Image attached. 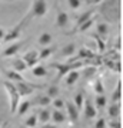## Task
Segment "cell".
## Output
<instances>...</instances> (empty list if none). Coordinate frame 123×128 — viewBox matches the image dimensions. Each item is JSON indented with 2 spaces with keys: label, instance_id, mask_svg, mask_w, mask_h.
<instances>
[{
  "label": "cell",
  "instance_id": "1",
  "mask_svg": "<svg viewBox=\"0 0 123 128\" xmlns=\"http://www.w3.org/2000/svg\"><path fill=\"white\" fill-rule=\"evenodd\" d=\"M5 88L7 94H9V100H10V112L14 114V111L17 108V104H19V100H20V96H19L17 90H16V86H14V82L12 81H5Z\"/></svg>",
  "mask_w": 123,
  "mask_h": 128
},
{
  "label": "cell",
  "instance_id": "2",
  "mask_svg": "<svg viewBox=\"0 0 123 128\" xmlns=\"http://www.w3.org/2000/svg\"><path fill=\"white\" fill-rule=\"evenodd\" d=\"M52 67L57 70V78H62L63 76H66L70 70H77V68H80V67H83V63L82 61H77V63H64V64L53 63Z\"/></svg>",
  "mask_w": 123,
  "mask_h": 128
},
{
  "label": "cell",
  "instance_id": "3",
  "mask_svg": "<svg viewBox=\"0 0 123 128\" xmlns=\"http://www.w3.org/2000/svg\"><path fill=\"white\" fill-rule=\"evenodd\" d=\"M47 13V0H33L30 14L32 17H43Z\"/></svg>",
  "mask_w": 123,
  "mask_h": 128
},
{
  "label": "cell",
  "instance_id": "4",
  "mask_svg": "<svg viewBox=\"0 0 123 128\" xmlns=\"http://www.w3.org/2000/svg\"><path fill=\"white\" fill-rule=\"evenodd\" d=\"M16 86V90H17L19 96L20 97H26V96H32L34 90H36V86L32 84V82H26V81H19V82H14Z\"/></svg>",
  "mask_w": 123,
  "mask_h": 128
},
{
  "label": "cell",
  "instance_id": "5",
  "mask_svg": "<svg viewBox=\"0 0 123 128\" xmlns=\"http://www.w3.org/2000/svg\"><path fill=\"white\" fill-rule=\"evenodd\" d=\"M26 22H27V20H26V18H23L17 26H14V28H12L9 33H6L5 37H3V41H14V40H17L19 37H20L22 30H23V24L26 23Z\"/></svg>",
  "mask_w": 123,
  "mask_h": 128
},
{
  "label": "cell",
  "instance_id": "6",
  "mask_svg": "<svg viewBox=\"0 0 123 128\" xmlns=\"http://www.w3.org/2000/svg\"><path fill=\"white\" fill-rule=\"evenodd\" d=\"M83 108H85L83 115H85V118H86V120L95 118L96 115H97V108L93 105V102H92L89 98H86V100L83 101Z\"/></svg>",
  "mask_w": 123,
  "mask_h": 128
},
{
  "label": "cell",
  "instance_id": "7",
  "mask_svg": "<svg viewBox=\"0 0 123 128\" xmlns=\"http://www.w3.org/2000/svg\"><path fill=\"white\" fill-rule=\"evenodd\" d=\"M105 17L110 18L112 22H117L119 20V9L116 4V0H114V4H106V10L103 12Z\"/></svg>",
  "mask_w": 123,
  "mask_h": 128
},
{
  "label": "cell",
  "instance_id": "8",
  "mask_svg": "<svg viewBox=\"0 0 123 128\" xmlns=\"http://www.w3.org/2000/svg\"><path fill=\"white\" fill-rule=\"evenodd\" d=\"M23 60L26 61L27 67H34V66L39 63V53H37L36 50H29V51L24 53Z\"/></svg>",
  "mask_w": 123,
  "mask_h": 128
},
{
  "label": "cell",
  "instance_id": "9",
  "mask_svg": "<svg viewBox=\"0 0 123 128\" xmlns=\"http://www.w3.org/2000/svg\"><path fill=\"white\" fill-rule=\"evenodd\" d=\"M64 108H66V111H67L69 120H70L72 122H77V120H79V110L76 108V105L67 101V102H64Z\"/></svg>",
  "mask_w": 123,
  "mask_h": 128
},
{
  "label": "cell",
  "instance_id": "10",
  "mask_svg": "<svg viewBox=\"0 0 123 128\" xmlns=\"http://www.w3.org/2000/svg\"><path fill=\"white\" fill-rule=\"evenodd\" d=\"M20 47H22V43L20 41H16V43H13V44H10V46L6 47L5 50H3V53H2V56L3 57H12V56H14L20 50Z\"/></svg>",
  "mask_w": 123,
  "mask_h": 128
},
{
  "label": "cell",
  "instance_id": "11",
  "mask_svg": "<svg viewBox=\"0 0 123 128\" xmlns=\"http://www.w3.org/2000/svg\"><path fill=\"white\" fill-rule=\"evenodd\" d=\"M69 22H70V17H69V14L66 13V12H59V13H57V17H56V24H57V27L66 28Z\"/></svg>",
  "mask_w": 123,
  "mask_h": 128
},
{
  "label": "cell",
  "instance_id": "12",
  "mask_svg": "<svg viewBox=\"0 0 123 128\" xmlns=\"http://www.w3.org/2000/svg\"><path fill=\"white\" fill-rule=\"evenodd\" d=\"M50 120L55 124H63L66 121V114L62 110H55L50 111Z\"/></svg>",
  "mask_w": 123,
  "mask_h": 128
},
{
  "label": "cell",
  "instance_id": "13",
  "mask_svg": "<svg viewBox=\"0 0 123 128\" xmlns=\"http://www.w3.org/2000/svg\"><path fill=\"white\" fill-rule=\"evenodd\" d=\"M79 78H80L79 70H70V71L66 74V84H67V86H73V84L77 82Z\"/></svg>",
  "mask_w": 123,
  "mask_h": 128
},
{
  "label": "cell",
  "instance_id": "14",
  "mask_svg": "<svg viewBox=\"0 0 123 128\" xmlns=\"http://www.w3.org/2000/svg\"><path fill=\"white\" fill-rule=\"evenodd\" d=\"M93 24H95V18L90 17L89 20H86L85 23H82L77 28H76V30H73V32H72V33H69V34H74V33H83V32H87V30H89V28H90L92 26H93Z\"/></svg>",
  "mask_w": 123,
  "mask_h": 128
},
{
  "label": "cell",
  "instance_id": "15",
  "mask_svg": "<svg viewBox=\"0 0 123 128\" xmlns=\"http://www.w3.org/2000/svg\"><path fill=\"white\" fill-rule=\"evenodd\" d=\"M6 77L9 78V81L12 82H19V81H24L23 76L19 71H14V70H7L6 71Z\"/></svg>",
  "mask_w": 123,
  "mask_h": 128
},
{
  "label": "cell",
  "instance_id": "16",
  "mask_svg": "<svg viewBox=\"0 0 123 128\" xmlns=\"http://www.w3.org/2000/svg\"><path fill=\"white\" fill-rule=\"evenodd\" d=\"M93 14H95V10H89V12H85L83 14H80V16L77 17V22H76V26H74L73 30H76V28H77L82 23H85L86 20H89L90 17H93ZM73 30H72V32H73ZM72 32H70V33H72Z\"/></svg>",
  "mask_w": 123,
  "mask_h": 128
},
{
  "label": "cell",
  "instance_id": "17",
  "mask_svg": "<svg viewBox=\"0 0 123 128\" xmlns=\"http://www.w3.org/2000/svg\"><path fill=\"white\" fill-rule=\"evenodd\" d=\"M120 111H122L120 102H113V104L109 107V117H110V118H119Z\"/></svg>",
  "mask_w": 123,
  "mask_h": 128
},
{
  "label": "cell",
  "instance_id": "18",
  "mask_svg": "<svg viewBox=\"0 0 123 128\" xmlns=\"http://www.w3.org/2000/svg\"><path fill=\"white\" fill-rule=\"evenodd\" d=\"M12 67H13L14 71H19V73H22V71H24V70L27 68V64H26V61L23 58H16L12 63Z\"/></svg>",
  "mask_w": 123,
  "mask_h": 128
},
{
  "label": "cell",
  "instance_id": "19",
  "mask_svg": "<svg viewBox=\"0 0 123 128\" xmlns=\"http://www.w3.org/2000/svg\"><path fill=\"white\" fill-rule=\"evenodd\" d=\"M55 53V48L53 47H49V46H45L43 48L39 50V60H46L49 58L52 54Z\"/></svg>",
  "mask_w": 123,
  "mask_h": 128
},
{
  "label": "cell",
  "instance_id": "20",
  "mask_svg": "<svg viewBox=\"0 0 123 128\" xmlns=\"http://www.w3.org/2000/svg\"><path fill=\"white\" fill-rule=\"evenodd\" d=\"M37 105H40V107H47V105H50L52 102V98L47 94H42V96H37L36 100H34Z\"/></svg>",
  "mask_w": 123,
  "mask_h": 128
},
{
  "label": "cell",
  "instance_id": "21",
  "mask_svg": "<svg viewBox=\"0 0 123 128\" xmlns=\"http://www.w3.org/2000/svg\"><path fill=\"white\" fill-rule=\"evenodd\" d=\"M74 51H76V46H74L73 43H69V44H66V46L62 48L60 54L63 56V57H72V56L74 54Z\"/></svg>",
  "mask_w": 123,
  "mask_h": 128
},
{
  "label": "cell",
  "instance_id": "22",
  "mask_svg": "<svg viewBox=\"0 0 123 128\" xmlns=\"http://www.w3.org/2000/svg\"><path fill=\"white\" fill-rule=\"evenodd\" d=\"M30 105H32V102L30 101H22V102H19L17 104V108H16V111H17L19 115H24L26 112L29 111V108H30Z\"/></svg>",
  "mask_w": 123,
  "mask_h": 128
},
{
  "label": "cell",
  "instance_id": "23",
  "mask_svg": "<svg viewBox=\"0 0 123 128\" xmlns=\"http://www.w3.org/2000/svg\"><path fill=\"white\" fill-rule=\"evenodd\" d=\"M96 30H97V34H99L103 40H106V37L109 34V26L106 23H99L96 26Z\"/></svg>",
  "mask_w": 123,
  "mask_h": 128
},
{
  "label": "cell",
  "instance_id": "24",
  "mask_svg": "<svg viewBox=\"0 0 123 128\" xmlns=\"http://www.w3.org/2000/svg\"><path fill=\"white\" fill-rule=\"evenodd\" d=\"M37 120H39L42 124H47L50 121V110H49V108H42L40 112H39V118Z\"/></svg>",
  "mask_w": 123,
  "mask_h": 128
},
{
  "label": "cell",
  "instance_id": "25",
  "mask_svg": "<svg viewBox=\"0 0 123 128\" xmlns=\"http://www.w3.org/2000/svg\"><path fill=\"white\" fill-rule=\"evenodd\" d=\"M79 57L85 58V60H92V58H95V53L90 48H87V47H82L79 50Z\"/></svg>",
  "mask_w": 123,
  "mask_h": 128
},
{
  "label": "cell",
  "instance_id": "26",
  "mask_svg": "<svg viewBox=\"0 0 123 128\" xmlns=\"http://www.w3.org/2000/svg\"><path fill=\"white\" fill-rule=\"evenodd\" d=\"M120 100H122V81H117V86H116L113 94H112V101L120 102Z\"/></svg>",
  "mask_w": 123,
  "mask_h": 128
},
{
  "label": "cell",
  "instance_id": "27",
  "mask_svg": "<svg viewBox=\"0 0 123 128\" xmlns=\"http://www.w3.org/2000/svg\"><path fill=\"white\" fill-rule=\"evenodd\" d=\"M37 43L40 44V46H49L52 43V34L50 33H42L40 37H39V40H37Z\"/></svg>",
  "mask_w": 123,
  "mask_h": 128
},
{
  "label": "cell",
  "instance_id": "28",
  "mask_svg": "<svg viewBox=\"0 0 123 128\" xmlns=\"http://www.w3.org/2000/svg\"><path fill=\"white\" fill-rule=\"evenodd\" d=\"M33 76H34V77H46V76H47V70H46V67H43V66L36 64V66L33 67Z\"/></svg>",
  "mask_w": 123,
  "mask_h": 128
},
{
  "label": "cell",
  "instance_id": "29",
  "mask_svg": "<svg viewBox=\"0 0 123 128\" xmlns=\"http://www.w3.org/2000/svg\"><path fill=\"white\" fill-rule=\"evenodd\" d=\"M83 101H85V94L80 91V92L76 94V97H74V105H76L77 110H82L83 108Z\"/></svg>",
  "mask_w": 123,
  "mask_h": 128
},
{
  "label": "cell",
  "instance_id": "30",
  "mask_svg": "<svg viewBox=\"0 0 123 128\" xmlns=\"http://www.w3.org/2000/svg\"><path fill=\"white\" fill-rule=\"evenodd\" d=\"M64 102H66V101L62 100L60 97H56V98H53V100H52L50 104L55 107V110H62V108H64Z\"/></svg>",
  "mask_w": 123,
  "mask_h": 128
},
{
  "label": "cell",
  "instance_id": "31",
  "mask_svg": "<svg viewBox=\"0 0 123 128\" xmlns=\"http://www.w3.org/2000/svg\"><path fill=\"white\" fill-rule=\"evenodd\" d=\"M96 107H97V108H105L106 107V102H107V100H106V97L103 96V94H99V96L96 97Z\"/></svg>",
  "mask_w": 123,
  "mask_h": 128
},
{
  "label": "cell",
  "instance_id": "32",
  "mask_svg": "<svg viewBox=\"0 0 123 128\" xmlns=\"http://www.w3.org/2000/svg\"><path fill=\"white\" fill-rule=\"evenodd\" d=\"M95 92L96 94H103L105 92V87H103V82H102L100 77H97L95 81Z\"/></svg>",
  "mask_w": 123,
  "mask_h": 128
},
{
  "label": "cell",
  "instance_id": "33",
  "mask_svg": "<svg viewBox=\"0 0 123 128\" xmlns=\"http://www.w3.org/2000/svg\"><path fill=\"white\" fill-rule=\"evenodd\" d=\"M59 94H60V91H59V87L57 86H52V87L47 88V96L50 97L52 100L56 98V97H59Z\"/></svg>",
  "mask_w": 123,
  "mask_h": 128
},
{
  "label": "cell",
  "instance_id": "34",
  "mask_svg": "<svg viewBox=\"0 0 123 128\" xmlns=\"http://www.w3.org/2000/svg\"><path fill=\"white\" fill-rule=\"evenodd\" d=\"M37 125V117L36 115H30L26 121H24V127H27V128H33V127H36Z\"/></svg>",
  "mask_w": 123,
  "mask_h": 128
},
{
  "label": "cell",
  "instance_id": "35",
  "mask_svg": "<svg viewBox=\"0 0 123 128\" xmlns=\"http://www.w3.org/2000/svg\"><path fill=\"white\" fill-rule=\"evenodd\" d=\"M93 37H95L96 41H97V46H99V51H100V53H103V51H105V48H106L105 40H103V38H102V37L99 36V34H97V33H96V34H93Z\"/></svg>",
  "mask_w": 123,
  "mask_h": 128
},
{
  "label": "cell",
  "instance_id": "36",
  "mask_svg": "<svg viewBox=\"0 0 123 128\" xmlns=\"http://www.w3.org/2000/svg\"><path fill=\"white\" fill-rule=\"evenodd\" d=\"M107 127L109 128H122V122H120L117 118H113L112 121L107 122Z\"/></svg>",
  "mask_w": 123,
  "mask_h": 128
},
{
  "label": "cell",
  "instance_id": "37",
  "mask_svg": "<svg viewBox=\"0 0 123 128\" xmlns=\"http://www.w3.org/2000/svg\"><path fill=\"white\" fill-rule=\"evenodd\" d=\"M67 2H69V6H70L73 10H77L79 7L82 6V2H80V0H67Z\"/></svg>",
  "mask_w": 123,
  "mask_h": 128
},
{
  "label": "cell",
  "instance_id": "38",
  "mask_svg": "<svg viewBox=\"0 0 123 128\" xmlns=\"http://www.w3.org/2000/svg\"><path fill=\"white\" fill-rule=\"evenodd\" d=\"M95 128H106V120L105 118H99L97 122L95 124Z\"/></svg>",
  "mask_w": 123,
  "mask_h": 128
},
{
  "label": "cell",
  "instance_id": "39",
  "mask_svg": "<svg viewBox=\"0 0 123 128\" xmlns=\"http://www.w3.org/2000/svg\"><path fill=\"white\" fill-rule=\"evenodd\" d=\"M93 73H96V68H95V67H89V68H86V74H85V77H86V78L92 77Z\"/></svg>",
  "mask_w": 123,
  "mask_h": 128
},
{
  "label": "cell",
  "instance_id": "40",
  "mask_svg": "<svg viewBox=\"0 0 123 128\" xmlns=\"http://www.w3.org/2000/svg\"><path fill=\"white\" fill-rule=\"evenodd\" d=\"M114 48H116V50H120V48H122V40H120V37H117L116 44H114Z\"/></svg>",
  "mask_w": 123,
  "mask_h": 128
},
{
  "label": "cell",
  "instance_id": "41",
  "mask_svg": "<svg viewBox=\"0 0 123 128\" xmlns=\"http://www.w3.org/2000/svg\"><path fill=\"white\" fill-rule=\"evenodd\" d=\"M102 2H103V0H89L90 4H100Z\"/></svg>",
  "mask_w": 123,
  "mask_h": 128
},
{
  "label": "cell",
  "instance_id": "42",
  "mask_svg": "<svg viewBox=\"0 0 123 128\" xmlns=\"http://www.w3.org/2000/svg\"><path fill=\"white\" fill-rule=\"evenodd\" d=\"M5 30H3V27H0V40H3V37H5Z\"/></svg>",
  "mask_w": 123,
  "mask_h": 128
},
{
  "label": "cell",
  "instance_id": "43",
  "mask_svg": "<svg viewBox=\"0 0 123 128\" xmlns=\"http://www.w3.org/2000/svg\"><path fill=\"white\" fill-rule=\"evenodd\" d=\"M43 128H55L53 125H46V127H43Z\"/></svg>",
  "mask_w": 123,
  "mask_h": 128
},
{
  "label": "cell",
  "instance_id": "44",
  "mask_svg": "<svg viewBox=\"0 0 123 128\" xmlns=\"http://www.w3.org/2000/svg\"><path fill=\"white\" fill-rule=\"evenodd\" d=\"M20 128H27V127H20Z\"/></svg>",
  "mask_w": 123,
  "mask_h": 128
},
{
  "label": "cell",
  "instance_id": "45",
  "mask_svg": "<svg viewBox=\"0 0 123 128\" xmlns=\"http://www.w3.org/2000/svg\"><path fill=\"white\" fill-rule=\"evenodd\" d=\"M0 122H2V121H0Z\"/></svg>",
  "mask_w": 123,
  "mask_h": 128
}]
</instances>
